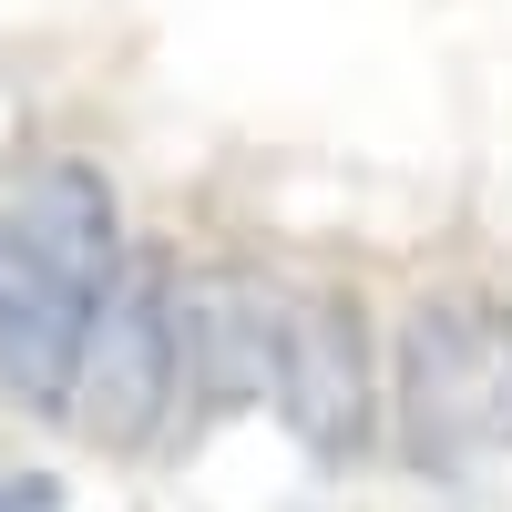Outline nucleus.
Here are the masks:
<instances>
[{
	"mask_svg": "<svg viewBox=\"0 0 512 512\" xmlns=\"http://www.w3.org/2000/svg\"><path fill=\"white\" fill-rule=\"evenodd\" d=\"M390 379H379V338L369 308L338 287H308L277 308V420L297 431L308 461H359L379 441Z\"/></svg>",
	"mask_w": 512,
	"mask_h": 512,
	"instance_id": "nucleus-4",
	"label": "nucleus"
},
{
	"mask_svg": "<svg viewBox=\"0 0 512 512\" xmlns=\"http://www.w3.org/2000/svg\"><path fill=\"white\" fill-rule=\"evenodd\" d=\"M390 420L420 472H472L512 441V318L420 297L390 338Z\"/></svg>",
	"mask_w": 512,
	"mask_h": 512,
	"instance_id": "nucleus-3",
	"label": "nucleus"
},
{
	"mask_svg": "<svg viewBox=\"0 0 512 512\" xmlns=\"http://www.w3.org/2000/svg\"><path fill=\"white\" fill-rule=\"evenodd\" d=\"M113 267H123V216L93 164H41L0 205V390L21 410L62 420L82 328H93V297Z\"/></svg>",
	"mask_w": 512,
	"mask_h": 512,
	"instance_id": "nucleus-1",
	"label": "nucleus"
},
{
	"mask_svg": "<svg viewBox=\"0 0 512 512\" xmlns=\"http://www.w3.org/2000/svg\"><path fill=\"white\" fill-rule=\"evenodd\" d=\"M277 308L256 267H205L185 277V390L205 410H256L277 400Z\"/></svg>",
	"mask_w": 512,
	"mask_h": 512,
	"instance_id": "nucleus-5",
	"label": "nucleus"
},
{
	"mask_svg": "<svg viewBox=\"0 0 512 512\" xmlns=\"http://www.w3.org/2000/svg\"><path fill=\"white\" fill-rule=\"evenodd\" d=\"M0 512H62L52 482H0Z\"/></svg>",
	"mask_w": 512,
	"mask_h": 512,
	"instance_id": "nucleus-6",
	"label": "nucleus"
},
{
	"mask_svg": "<svg viewBox=\"0 0 512 512\" xmlns=\"http://www.w3.org/2000/svg\"><path fill=\"white\" fill-rule=\"evenodd\" d=\"M185 400V277L175 256L123 246V267L93 297V328H82V369L62 420L93 451H144Z\"/></svg>",
	"mask_w": 512,
	"mask_h": 512,
	"instance_id": "nucleus-2",
	"label": "nucleus"
}]
</instances>
